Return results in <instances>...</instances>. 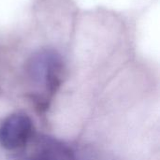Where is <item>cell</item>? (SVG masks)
<instances>
[{
  "mask_svg": "<svg viewBox=\"0 0 160 160\" xmlns=\"http://www.w3.org/2000/svg\"><path fill=\"white\" fill-rule=\"evenodd\" d=\"M33 131V123L28 115L12 113L0 124V145L7 150H18L29 142Z\"/></svg>",
  "mask_w": 160,
  "mask_h": 160,
  "instance_id": "obj_2",
  "label": "cell"
},
{
  "mask_svg": "<svg viewBox=\"0 0 160 160\" xmlns=\"http://www.w3.org/2000/svg\"><path fill=\"white\" fill-rule=\"evenodd\" d=\"M29 160H76L73 151L56 141H47Z\"/></svg>",
  "mask_w": 160,
  "mask_h": 160,
  "instance_id": "obj_3",
  "label": "cell"
},
{
  "mask_svg": "<svg viewBox=\"0 0 160 160\" xmlns=\"http://www.w3.org/2000/svg\"><path fill=\"white\" fill-rule=\"evenodd\" d=\"M31 82L48 95L53 94L60 86L65 74L62 55L52 48H41L34 52L26 65Z\"/></svg>",
  "mask_w": 160,
  "mask_h": 160,
  "instance_id": "obj_1",
  "label": "cell"
}]
</instances>
